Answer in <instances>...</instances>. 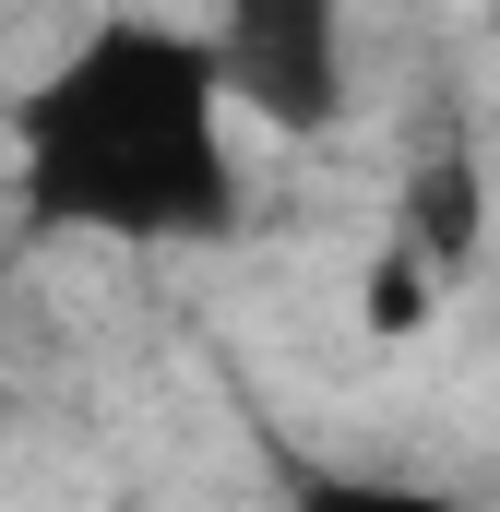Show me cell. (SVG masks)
Listing matches in <instances>:
<instances>
[{
	"mask_svg": "<svg viewBox=\"0 0 500 512\" xmlns=\"http://www.w3.org/2000/svg\"><path fill=\"white\" fill-rule=\"evenodd\" d=\"M286 512H489L465 489H393V477H310Z\"/></svg>",
	"mask_w": 500,
	"mask_h": 512,
	"instance_id": "5b68a950",
	"label": "cell"
},
{
	"mask_svg": "<svg viewBox=\"0 0 500 512\" xmlns=\"http://www.w3.org/2000/svg\"><path fill=\"white\" fill-rule=\"evenodd\" d=\"M203 48H215V84H227V108L250 131L310 143V131L346 120V84H358L346 0H215Z\"/></svg>",
	"mask_w": 500,
	"mask_h": 512,
	"instance_id": "7a4b0ae2",
	"label": "cell"
},
{
	"mask_svg": "<svg viewBox=\"0 0 500 512\" xmlns=\"http://www.w3.org/2000/svg\"><path fill=\"white\" fill-rule=\"evenodd\" d=\"M12 191L36 227L96 251H179L239 227V108L203 24L96 12L12 96Z\"/></svg>",
	"mask_w": 500,
	"mask_h": 512,
	"instance_id": "6da1fadb",
	"label": "cell"
},
{
	"mask_svg": "<svg viewBox=\"0 0 500 512\" xmlns=\"http://www.w3.org/2000/svg\"><path fill=\"white\" fill-rule=\"evenodd\" d=\"M441 298H453V274H429L417 251H381V262H370V334H417V322H441Z\"/></svg>",
	"mask_w": 500,
	"mask_h": 512,
	"instance_id": "277c9868",
	"label": "cell"
},
{
	"mask_svg": "<svg viewBox=\"0 0 500 512\" xmlns=\"http://www.w3.org/2000/svg\"><path fill=\"white\" fill-rule=\"evenodd\" d=\"M489 239V191H477V167L465 155H429V167H405V203H393V251H417L429 274H465Z\"/></svg>",
	"mask_w": 500,
	"mask_h": 512,
	"instance_id": "3957f363",
	"label": "cell"
}]
</instances>
